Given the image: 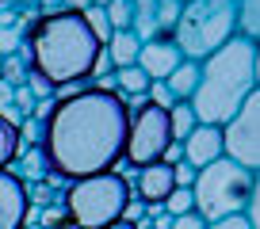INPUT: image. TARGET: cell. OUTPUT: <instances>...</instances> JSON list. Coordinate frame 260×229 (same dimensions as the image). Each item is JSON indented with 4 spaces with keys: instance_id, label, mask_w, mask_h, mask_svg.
<instances>
[{
    "instance_id": "1",
    "label": "cell",
    "mask_w": 260,
    "mask_h": 229,
    "mask_svg": "<svg viewBox=\"0 0 260 229\" xmlns=\"http://www.w3.org/2000/svg\"><path fill=\"white\" fill-rule=\"evenodd\" d=\"M130 107L115 88H77L73 96L54 99L39 130V153L50 172L65 180H84L111 172L122 161Z\"/></svg>"
},
{
    "instance_id": "2",
    "label": "cell",
    "mask_w": 260,
    "mask_h": 229,
    "mask_svg": "<svg viewBox=\"0 0 260 229\" xmlns=\"http://www.w3.org/2000/svg\"><path fill=\"white\" fill-rule=\"evenodd\" d=\"M100 57L104 42L92 34L81 12H46L27 31V69L35 81L57 92V99L84 88V81L96 77Z\"/></svg>"
},
{
    "instance_id": "3",
    "label": "cell",
    "mask_w": 260,
    "mask_h": 229,
    "mask_svg": "<svg viewBox=\"0 0 260 229\" xmlns=\"http://www.w3.org/2000/svg\"><path fill=\"white\" fill-rule=\"evenodd\" d=\"M256 77H260L256 42L234 34L226 46H218L211 57L199 61V88L187 99L195 119L207 126L230 123L237 114V107L256 92Z\"/></svg>"
},
{
    "instance_id": "4",
    "label": "cell",
    "mask_w": 260,
    "mask_h": 229,
    "mask_svg": "<svg viewBox=\"0 0 260 229\" xmlns=\"http://www.w3.org/2000/svg\"><path fill=\"white\" fill-rule=\"evenodd\" d=\"M252 199H256V172L241 168V164L226 161V157H218L207 168H199L191 180V203H195V214L203 221L245 214Z\"/></svg>"
},
{
    "instance_id": "5",
    "label": "cell",
    "mask_w": 260,
    "mask_h": 229,
    "mask_svg": "<svg viewBox=\"0 0 260 229\" xmlns=\"http://www.w3.org/2000/svg\"><path fill=\"white\" fill-rule=\"evenodd\" d=\"M130 180L119 172H96L73 180L65 191V218L73 221L77 229H104L111 221H119L130 206Z\"/></svg>"
},
{
    "instance_id": "6",
    "label": "cell",
    "mask_w": 260,
    "mask_h": 229,
    "mask_svg": "<svg viewBox=\"0 0 260 229\" xmlns=\"http://www.w3.org/2000/svg\"><path fill=\"white\" fill-rule=\"evenodd\" d=\"M234 34H237L234 0H187V4H180L176 27H172V42L191 61L211 57Z\"/></svg>"
},
{
    "instance_id": "7",
    "label": "cell",
    "mask_w": 260,
    "mask_h": 229,
    "mask_svg": "<svg viewBox=\"0 0 260 229\" xmlns=\"http://www.w3.org/2000/svg\"><path fill=\"white\" fill-rule=\"evenodd\" d=\"M172 145V130H169V111L146 103L142 99L138 111H130L126 123V145H122V161L130 168H146V164L161 161L165 149Z\"/></svg>"
},
{
    "instance_id": "8",
    "label": "cell",
    "mask_w": 260,
    "mask_h": 229,
    "mask_svg": "<svg viewBox=\"0 0 260 229\" xmlns=\"http://www.w3.org/2000/svg\"><path fill=\"white\" fill-rule=\"evenodd\" d=\"M218 130H222V157L256 172V164H260V92H252L237 107L234 119L222 123Z\"/></svg>"
},
{
    "instance_id": "9",
    "label": "cell",
    "mask_w": 260,
    "mask_h": 229,
    "mask_svg": "<svg viewBox=\"0 0 260 229\" xmlns=\"http://www.w3.org/2000/svg\"><path fill=\"white\" fill-rule=\"evenodd\" d=\"M134 4V19H130V31L138 34V42L149 39H165L172 34L180 16V0H130Z\"/></svg>"
},
{
    "instance_id": "10",
    "label": "cell",
    "mask_w": 260,
    "mask_h": 229,
    "mask_svg": "<svg viewBox=\"0 0 260 229\" xmlns=\"http://www.w3.org/2000/svg\"><path fill=\"white\" fill-rule=\"evenodd\" d=\"M31 221L27 180L12 168H0V229H23Z\"/></svg>"
},
{
    "instance_id": "11",
    "label": "cell",
    "mask_w": 260,
    "mask_h": 229,
    "mask_svg": "<svg viewBox=\"0 0 260 229\" xmlns=\"http://www.w3.org/2000/svg\"><path fill=\"white\" fill-rule=\"evenodd\" d=\"M184 61V54H180V46L172 42V34H165V39H149L142 42L138 50V61L134 65L142 69V73L149 77V81H165V77L172 73V69Z\"/></svg>"
},
{
    "instance_id": "12",
    "label": "cell",
    "mask_w": 260,
    "mask_h": 229,
    "mask_svg": "<svg viewBox=\"0 0 260 229\" xmlns=\"http://www.w3.org/2000/svg\"><path fill=\"white\" fill-rule=\"evenodd\" d=\"M180 149H184V164H191V168L199 172V168H207L211 161L222 157V130L218 126L199 123L184 141H180Z\"/></svg>"
},
{
    "instance_id": "13",
    "label": "cell",
    "mask_w": 260,
    "mask_h": 229,
    "mask_svg": "<svg viewBox=\"0 0 260 229\" xmlns=\"http://www.w3.org/2000/svg\"><path fill=\"white\" fill-rule=\"evenodd\" d=\"M172 187H176V172H172L169 161H153V164H146V168H138L134 191H138V199L146 206H161Z\"/></svg>"
},
{
    "instance_id": "14",
    "label": "cell",
    "mask_w": 260,
    "mask_h": 229,
    "mask_svg": "<svg viewBox=\"0 0 260 229\" xmlns=\"http://www.w3.org/2000/svg\"><path fill=\"white\" fill-rule=\"evenodd\" d=\"M138 50H142V42H138L134 31H115L111 39L104 42V57H107V65H111V69L134 65V61H138Z\"/></svg>"
},
{
    "instance_id": "15",
    "label": "cell",
    "mask_w": 260,
    "mask_h": 229,
    "mask_svg": "<svg viewBox=\"0 0 260 229\" xmlns=\"http://www.w3.org/2000/svg\"><path fill=\"white\" fill-rule=\"evenodd\" d=\"M165 88L176 96V103H187V99L195 96V88H199V61L184 57V61H180V65L165 77Z\"/></svg>"
},
{
    "instance_id": "16",
    "label": "cell",
    "mask_w": 260,
    "mask_h": 229,
    "mask_svg": "<svg viewBox=\"0 0 260 229\" xmlns=\"http://www.w3.org/2000/svg\"><path fill=\"white\" fill-rule=\"evenodd\" d=\"M111 88L119 92L122 99H126V96H138V99H146V92H149V77L142 73L138 65L115 69V77H111Z\"/></svg>"
},
{
    "instance_id": "17",
    "label": "cell",
    "mask_w": 260,
    "mask_h": 229,
    "mask_svg": "<svg viewBox=\"0 0 260 229\" xmlns=\"http://www.w3.org/2000/svg\"><path fill=\"white\" fill-rule=\"evenodd\" d=\"M234 19H237V34L256 42V34H260V0H234Z\"/></svg>"
},
{
    "instance_id": "18",
    "label": "cell",
    "mask_w": 260,
    "mask_h": 229,
    "mask_svg": "<svg viewBox=\"0 0 260 229\" xmlns=\"http://www.w3.org/2000/svg\"><path fill=\"white\" fill-rule=\"evenodd\" d=\"M19 149H23V130L0 114V168H8V164L19 157Z\"/></svg>"
},
{
    "instance_id": "19",
    "label": "cell",
    "mask_w": 260,
    "mask_h": 229,
    "mask_svg": "<svg viewBox=\"0 0 260 229\" xmlns=\"http://www.w3.org/2000/svg\"><path fill=\"white\" fill-rule=\"evenodd\" d=\"M199 126V119H195L191 103H172L169 107V130H172V141H184L187 134Z\"/></svg>"
},
{
    "instance_id": "20",
    "label": "cell",
    "mask_w": 260,
    "mask_h": 229,
    "mask_svg": "<svg viewBox=\"0 0 260 229\" xmlns=\"http://www.w3.org/2000/svg\"><path fill=\"white\" fill-rule=\"evenodd\" d=\"M104 19L107 27L115 31H130V19H134V4L130 0H111V4H104Z\"/></svg>"
},
{
    "instance_id": "21",
    "label": "cell",
    "mask_w": 260,
    "mask_h": 229,
    "mask_svg": "<svg viewBox=\"0 0 260 229\" xmlns=\"http://www.w3.org/2000/svg\"><path fill=\"white\" fill-rule=\"evenodd\" d=\"M161 210H165V214H172V218H176V214H191V210H195V203H191V187H172V191H169V199L161 203Z\"/></svg>"
},
{
    "instance_id": "22",
    "label": "cell",
    "mask_w": 260,
    "mask_h": 229,
    "mask_svg": "<svg viewBox=\"0 0 260 229\" xmlns=\"http://www.w3.org/2000/svg\"><path fill=\"white\" fill-rule=\"evenodd\" d=\"M23 50V27H0V57H12Z\"/></svg>"
},
{
    "instance_id": "23",
    "label": "cell",
    "mask_w": 260,
    "mask_h": 229,
    "mask_svg": "<svg viewBox=\"0 0 260 229\" xmlns=\"http://www.w3.org/2000/svg\"><path fill=\"white\" fill-rule=\"evenodd\" d=\"M207 229H256L245 214H230V218H218V221H207Z\"/></svg>"
},
{
    "instance_id": "24",
    "label": "cell",
    "mask_w": 260,
    "mask_h": 229,
    "mask_svg": "<svg viewBox=\"0 0 260 229\" xmlns=\"http://www.w3.org/2000/svg\"><path fill=\"white\" fill-rule=\"evenodd\" d=\"M169 229H207V221H203V218H199V214L191 210V214H176Z\"/></svg>"
},
{
    "instance_id": "25",
    "label": "cell",
    "mask_w": 260,
    "mask_h": 229,
    "mask_svg": "<svg viewBox=\"0 0 260 229\" xmlns=\"http://www.w3.org/2000/svg\"><path fill=\"white\" fill-rule=\"evenodd\" d=\"M172 172H176V187H191V180H195V168L191 164H172Z\"/></svg>"
},
{
    "instance_id": "26",
    "label": "cell",
    "mask_w": 260,
    "mask_h": 229,
    "mask_svg": "<svg viewBox=\"0 0 260 229\" xmlns=\"http://www.w3.org/2000/svg\"><path fill=\"white\" fill-rule=\"evenodd\" d=\"M84 8H88V0H65L61 12H84Z\"/></svg>"
},
{
    "instance_id": "27",
    "label": "cell",
    "mask_w": 260,
    "mask_h": 229,
    "mask_svg": "<svg viewBox=\"0 0 260 229\" xmlns=\"http://www.w3.org/2000/svg\"><path fill=\"white\" fill-rule=\"evenodd\" d=\"M104 229H138L134 221H126V218H119V221H111V225H104Z\"/></svg>"
},
{
    "instance_id": "28",
    "label": "cell",
    "mask_w": 260,
    "mask_h": 229,
    "mask_svg": "<svg viewBox=\"0 0 260 229\" xmlns=\"http://www.w3.org/2000/svg\"><path fill=\"white\" fill-rule=\"evenodd\" d=\"M104 4H111V0H88V8H104Z\"/></svg>"
},
{
    "instance_id": "29",
    "label": "cell",
    "mask_w": 260,
    "mask_h": 229,
    "mask_svg": "<svg viewBox=\"0 0 260 229\" xmlns=\"http://www.w3.org/2000/svg\"><path fill=\"white\" fill-rule=\"evenodd\" d=\"M180 4H187V0H180Z\"/></svg>"
}]
</instances>
